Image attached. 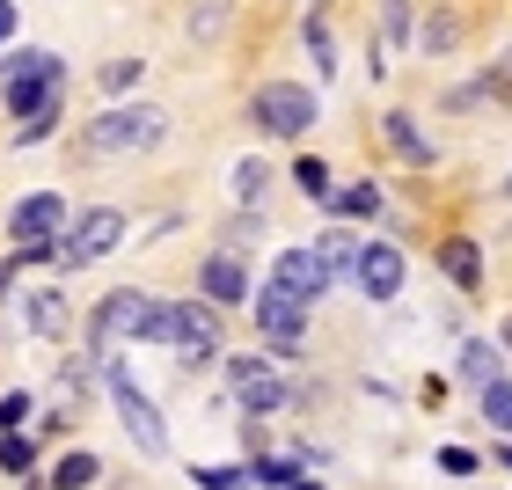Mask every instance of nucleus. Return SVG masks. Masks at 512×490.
<instances>
[{
    "label": "nucleus",
    "instance_id": "18",
    "mask_svg": "<svg viewBox=\"0 0 512 490\" xmlns=\"http://www.w3.org/2000/svg\"><path fill=\"white\" fill-rule=\"evenodd\" d=\"M461 381H469V388H491L498 381V373H505V344H491V337H469V344H461Z\"/></svg>",
    "mask_w": 512,
    "mask_h": 490
},
{
    "label": "nucleus",
    "instance_id": "21",
    "mask_svg": "<svg viewBox=\"0 0 512 490\" xmlns=\"http://www.w3.org/2000/svg\"><path fill=\"white\" fill-rule=\"evenodd\" d=\"M476 410H483V425L498 439H512V373H498L491 388H476Z\"/></svg>",
    "mask_w": 512,
    "mask_h": 490
},
{
    "label": "nucleus",
    "instance_id": "9",
    "mask_svg": "<svg viewBox=\"0 0 512 490\" xmlns=\"http://www.w3.org/2000/svg\"><path fill=\"white\" fill-rule=\"evenodd\" d=\"M227 395H235L249 417L286 410V366H278L271 352H235L227 359Z\"/></svg>",
    "mask_w": 512,
    "mask_h": 490
},
{
    "label": "nucleus",
    "instance_id": "29",
    "mask_svg": "<svg viewBox=\"0 0 512 490\" xmlns=\"http://www.w3.org/2000/svg\"><path fill=\"white\" fill-rule=\"evenodd\" d=\"M59 118H66V103H44L37 118H22V125H15V154H22V147H44V139L59 132Z\"/></svg>",
    "mask_w": 512,
    "mask_h": 490
},
{
    "label": "nucleus",
    "instance_id": "11",
    "mask_svg": "<svg viewBox=\"0 0 512 490\" xmlns=\"http://www.w3.org/2000/svg\"><path fill=\"white\" fill-rule=\"evenodd\" d=\"M403 278H410V264H403V249H395V242H381V235H366V242H359V264H352V286H359V300L388 308V300L403 293Z\"/></svg>",
    "mask_w": 512,
    "mask_h": 490
},
{
    "label": "nucleus",
    "instance_id": "15",
    "mask_svg": "<svg viewBox=\"0 0 512 490\" xmlns=\"http://www.w3.org/2000/svg\"><path fill=\"white\" fill-rule=\"evenodd\" d=\"M381 139H388V147L410 161V169H432V161H439V147H432L425 132H417V118H410V110H388V118H381Z\"/></svg>",
    "mask_w": 512,
    "mask_h": 490
},
{
    "label": "nucleus",
    "instance_id": "30",
    "mask_svg": "<svg viewBox=\"0 0 512 490\" xmlns=\"http://www.w3.org/2000/svg\"><path fill=\"white\" fill-rule=\"evenodd\" d=\"M198 490H249V461H213V469H191Z\"/></svg>",
    "mask_w": 512,
    "mask_h": 490
},
{
    "label": "nucleus",
    "instance_id": "37",
    "mask_svg": "<svg viewBox=\"0 0 512 490\" xmlns=\"http://www.w3.org/2000/svg\"><path fill=\"white\" fill-rule=\"evenodd\" d=\"M286 490H322V483H315V476H308V469H300V476H293V483H286Z\"/></svg>",
    "mask_w": 512,
    "mask_h": 490
},
{
    "label": "nucleus",
    "instance_id": "1",
    "mask_svg": "<svg viewBox=\"0 0 512 490\" xmlns=\"http://www.w3.org/2000/svg\"><path fill=\"white\" fill-rule=\"evenodd\" d=\"M161 139H169V110L161 103H118V110L81 125V154L88 161H125V154H154Z\"/></svg>",
    "mask_w": 512,
    "mask_h": 490
},
{
    "label": "nucleus",
    "instance_id": "22",
    "mask_svg": "<svg viewBox=\"0 0 512 490\" xmlns=\"http://www.w3.org/2000/svg\"><path fill=\"white\" fill-rule=\"evenodd\" d=\"M300 469H308L300 454H249V483H256V490H286Z\"/></svg>",
    "mask_w": 512,
    "mask_h": 490
},
{
    "label": "nucleus",
    "instance_id": "38",
    "mask_svg": "<svg viewBox=\"0 0 512 490\" xmlns=\"http://www.w3.org/2000/svg\"><path fill=\"white\" fill-rule=\"evenodd\" d=\"M498 344H505V352H512V308H505V322H498Z\"/></svg>",
    "mask_w": 512,
    "mask_h": 490
},
{
    "label": "nucleus",
    "instance_id": "40",
    "mask_svg": "<svg viewBox=\"0 0 512 490\" xmlns=\"http://www.w3.org/2000/svg\"><path fill=\"white\" fill-rule=\"evenodd\" d=\"M8 271H15V264H0V286H8Z\"/></svg>",
    "mask_w": 512,
    "mask_h": 490
},
{
    "label": "nucleus",
    "instance_id": "23",
    "mask_svg": "<svg viewBox=\"0 0 512 490\" xmlns=\"http://www.w3.org/2000/svg\"><path fill=\"white\" fill-rule=\"evenodd\" d=\"M454 44H461V22H454L447 8H439V15H425V22H417V52H425V59H447V52H454Z\"/></svg>",
    "mask_w": 512,
    "mask_h": 490
},
{
    "label": "nucleus",
    "instance_id": "35",
    "mask_svg": "<svg viewBox=\"0 0 512 490\" xmlns=\"http://www.w3.org/2000/svg\"><path fill=\"white\" fill-rule=\"evenodd\" d=\"M483 96H491V88H483V81H461V88H454V96H447V110H476Z\"/></svg>",
    "mask_w": 512,
    "mask_h": 490
},
{
    "label": "nucleus",
    "instance_id": "4",
    "mask_svg": "<svg viewBox=\"0 0 512 490\" xmlns=\"http://www.w3.org/2000/svg\"><path fill=\"white\" fill-rule=\"evenodd\" d=\"M66 198L59 191H30V198H15V213H8V242H15V256L8 264L22 271V264H59V235H66Z\"/></svg>",
    "mask_w": 512,
    "mask_h": 490
},
{
    "label": "nucleus",
    "instance_id": "33",
    "mask_svg": "<svg viewBox=\"0 0 512 490\" xmlns=\"http://www.w3.org/2000/svg\"><path fill=\"white\" fill-rule=\"evenodd\" d=\"M30 395H0V432H22V425H30Z\"/></svg>",
    "mask_w": 512,
    "mask_h": 490
},
{
    "label": "nucleus",
    "instance_id": "6",
    "mask_svg": "<svg viewBox=\"0 0 512 490\" xmlns=\"http://www.w3.org/2000/svg\"><path fill=\"white\" fill-rule=\"evenodd\" d=\"M103 388H110V410H118V425H125V439H132V447L147 454V461H161V454H169V425H161V403H154V395L132 381V373H125L118 359H103Z\"/></svg>",
    "mask_w": 512,
    "mask_h": 490
},
{
    "label": "nucleus",
    "instance_id": "3",
    "mask_svg": "<svg viewBox=\"0 0 512 490\" xmlns=\"http://www.w3.org/2000/svg\"><path fill=\"white\" fill-rule=\"evenodd\" d=\"M0 103H8V118H37L44 103H66V59L59 52H37V44H22V52L0 59Z\"/></svg>",
    "mask_w": 512,
    "mask_h": 490
},
{
    "label": "nucleus",
    "instance_id": "7",
    "mask_svg": "<svg viewBox=\"0 0 512 490\" xmlns=\"http://www.w3.org/2000/svg\"><path fill=\"white\" fill-rule=\"evenodd\" d=\"M315 118H322V96H315V88H300V81H264L249 96V125L264 139H308Z\"/></svg>",
    "mask_w": 512,
    "mask_h": 490
},
{
    "label": "nucleus",
    "instance_id": "34",
    "mask_svg": "<svg viewBox=\"0 0 512 490\" xmlns=\"http://www.w3.org/2000/svg\"><path fill=\"white\" fill-rule=\"evenodd\" d=\"M439 469H447V476H476L483 461H476L469 447H439Z\"/></svg>",
    "mask_w": 512,
    "mask_h": 490
},
{
    "label": "nucleus",
    "instance_id": "12",
    "mask_svg": "<svg viewBox=\"0 0 512 490\" xmlns=\"http://www.w3.org/2000/svg\"><path fill=\"white\" fill-rule=\"evenodd\" d=\"M264 286H278V293H293V300H308V308H315L337 278H330V264L315 256V242H293V249L271 256V278H264Z\"/></svg>",
    "mask_w": 512,
    "mask_h": 490
},
{
    "label": "nucleus",
    "instance_id": "5",
    "mask_svg": "<svg viewBox=\"0 0 512 490\" xmlns=\"http://www.w3.org/2000/svg\"><path fill=\"white\" fill-rule=\"evenodd\" d=\"M154 308H161V293H139V286L103 293V300H96V315H88L96 359H118L125 344H147V330H154Z\"/></svg>",
    "mask_w": 512,
    "mask_h": 490
},
{
    "label": "nucleus",
    "instance_id": "2",
    "mask_svg": "<svg viewBox=\"0 0 512 490\" xmlns=\"http://www.w3.org/2000/svg\"><path fill=\"white\" fill-rule=\"evenodd\" d=\"M147 344L176 352V366H213L220 359V308L213 300H161Z\"/></svg>",
    "mask_w": 512,
    "mask_h": 490
},
{
    "label": "nucleus",
    "instance_id": "8",
    "mask_svg": "<svg viewBox=\"0 0 512 490\" xmlns=\"http://www.w3.org/2000/svg\"><path fill=\"white\" fill-rule=\"evenodd\" d=\"M118 242H125V213H118V205H81V213L66 220V235H59V264H66V271L103 264Z\"/></svg>",
    "mask_w": 512,
    "mask_h": 490
},
{
    "label": "nucleus",
    "instance_id": "26",
    "mask_svg": "<svg viewBox=\"0 0 512 490\" xmlns=\"http://www.w3.org/2000/svg\"><path fill=\"white\" fill-rule=\"evenodd\" d=\"M293 183H300L315 205H330V191H337V176H330V161H322V154H300V161H293Z\"/></svg>",
    "mask_w": 512,
    "mask_h": 490
},
{
    "label": "nucleus",
    "instance_id": "27",
    "mask_svg": "<svg viewBox=\"0 0 512 490\" xmlns=\"http://www.w3.org/2000/svg\"><path fill=\"white\" fill-rule=\"evenodd\" d=\"M139 81H147V59H110V66H96V88H103V96H132Z\"/></svg>",
    "mask_w": 512,
    "mask_h": 490
},
{
    "label": "nucleus",
    "instance_id": "41",
    "mask_svg": "<svg viewBox=\"0 0 512 490\" xmlns=\"http://www.w3.org/2000/svg\"><path fill=\"white\" fill-rule=\"evenodd\" d=\"M505 198H512V176H505Z\"/></svg>",
    "mask_w": 512,
    "mask_h": 490
},
{
    "label": "nucleus",
    "instance_id": "16",
    "mask_svg": "<svg viewBox=\"0 0 512 490\" xmlns=\"http://www.w3.org/2000/svg\"><path fill=\"white\" fill-rule=\"evenodd\" d=\"M439 271H447L461 293H483V249H476V235H447V242H439Z\"/></svg>",
    "mask_w": 512,
    "mask_h": 490
},
{
    "label": "nucleus",
    "instance_id": "14",
    "mask_svg": "<svg viewBox=\"0 0 512 490\" xmlns=\"http://www.w3.org/2000/svg\"><path fill=\"white\" fill-rule=\"evenodd\" d=\"M388 213V191L374 176H359V183H337L330 191V220H344V227H359V220H381Z\"/></svg>",
    "mask_w": 512,
    "mask_h": 490
},
{
    "label": "nucleus",
    "instance_id": "36",
    "mask_svg": "<svg viewBox=\"0 0 512 490\" xmlns=\"http://www.w3.org/2000/svg\"><path fill=\"white\" fill-rule=\"evenodd\" d=\"M15 37V0H0V44Z\"/></svg>",
    "mask_w": 512,
    "mask_h": 490
},
{
    "label": "nucleus",
    "instance_id": "10",
    "mask_svg": "<svg viewBox=\"0 0 512 490\" xmlns=\"http://www.w3.org/2000/svg\"><path fill=\"white\" fill-rule=\"evenodd\" d=\"M249 315H256V337L271 344L278 359H293L300 352V337H308V300H293V293H278V286H256L249 293Z\"/></svg>",
    "mask_w": 512,
    "mask_h": 490
},
{
    "label": "nucleus",
    "instance_id": "25",
    "mask_svg": "<svg viewBox=\"0 0 512 490\" xmlns=\"http://www.w3.org/2000/svg\"><path fill=\"white\" fill-rule=\"evenodd\" d=\"M30 469H37V439H30V432H0V476L22 483Z\"/></svg>",
    "mask_w": 512,
    "mask_h": 490
},
{
    "label": "nucleus",
    "instance_id": "31",
    "mask_svg": "<svg viewBox=\"0 0 512 490\" xmlns=\"http://www.w3.org/2000/svg\"><path fill=\"white\" fill-rule=\"evenodd\" d=\"M381 30H388V44H417V22H410V0H381Z\"/></svg>",
    "mask_w": 512,
    "mask_h": 490
},
{
    "label": "nucleus",
    "instance_id": "13",
    "mask_svg": "<svg viewBox=\"0 0 512 490\" xmlns=\"http://www.w3.org/2000/svg\"><path fill=\"white\" fill-rule=\"evenodd\" d=\"M198 293L213 300V308H249V271L235 264V256H205V271H198Z\"/></svg>",
    "mask_w": 512,
    "mask_h": 490
},
{
    "label": "nucleus",
    "instance_id": "28",
    "mask_svg": "<svg viewBox=\"0 0 512 490\" xmlns=\"http://www.w3.org/2000/svg\"><path fill=\"white\" fill-rule=\"evenodd\" d=\"M96 476H103V461H96V454H88V447H81V454H66V461H59V469H52V490H88V483H96Z\"/></svg>",
    "mask_w": 512,
    "mask_h": 490
},
{
    "label": "nucleus",
    "instance_id": "17",
    "mask_svg": "<svg viewBox=\"0 0 512 490\" xmlns=\"http://www.w3.org/2000/svg\"><path fill=\"white\" fill-rule=\"evenodd\" d=\"M15 308H22V330H30V337H66V300H59L52 286H44V293H22Z\"/></svg>",
    "mask_w": 512,
    "mask_h": 490
},
{
    "label": "nucleus",
    "instance_id": "19",
    "mask_svg": "<svg viewBox=\"0 0 512 490\" xmlns=\"http://www.w3.org/2000/svg\"><path fill=\"white\" fill-rule=\"evenodd\" d=\"M359 242L366 235H352V227H322V235H315V256H322V264H330V278H352V264H359Z\"/></svg>",
    "mask_w": 512,
    "mask_h": 490
},
{
    "label": "nucleus",
    "instance_id": "32",
    "mask_svg": "<svg viewBox=\"0 0 512 490\" xmlns=\"http://www.w3.org/2000/svg\"><path fill=\"white\" fill-rule=\"evenodd\" d=\"M483 88H491L498 103H512V44H505V52L491 59V74H483Z\"/></svg>",
    "mask_w": 512,
    "mask_h": 490
},
{
    "label": "nucleus",
    "instance_id": "39",
    "mask_svg": "<svg viewBox=\"0 0 512 490\" xmlns=\"http://www.w3.org/2000/svg\"><path fill=\"white\" fill-rule=\"evenodd\" d=\"M498 469H512V439H498Z\"/></svg>",
    "mask_w": 512,
    "mask_h": 490
},
{
    "label": "nucleus",
    "instance_id": "24",
    "mask_svg": "<svg viewBox=\"0 0 512 490\" xmlns=\"http://www.w3.org/2000/svg\"><path fill=\"white\" fill-rule=\"evenodd\" d=\"M300 44H308V59H315V81H330V74H337V37H330V22L308 15V22H300Z\"/></svg>",
    "mask_w": 512,
    "mask_h": 490
},
{
    "label": "nucleus",
    "instance_id": "20",
    "mask_svg": "<svg viewBox=\"0 0 512 490\" xmlns=\"http://www.w3.org/2000/svg\"><path fill=\"white\" fill-rule=\"evenodd\" d=\"M227 191H235V205H242V213H256V205H264V191H271L264 154H242V161H235V176H227Z\"/></svg>",
    "mask_w": 512,
    "mask_h": 490
}]
</instances>
